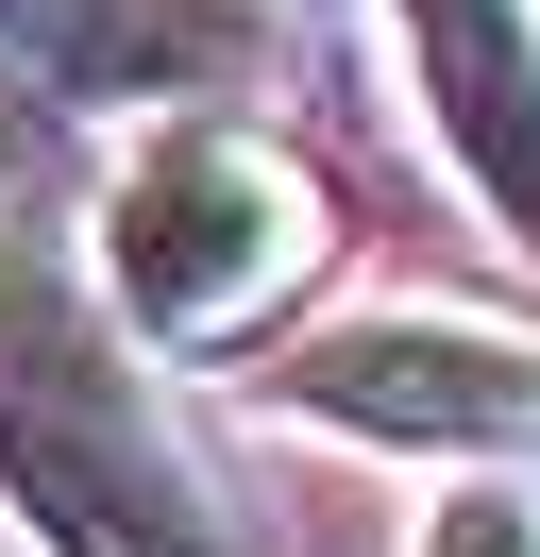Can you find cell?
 Instances as JSON below:
<instances>
[{"mask_svg": "<svg viewBox=\"0 0 540 557\" xmlns=\"http://www.w3.org/2000/svg\"><path fill=\"white\" fill-rule=\"evenodd\" d=\"M405 85H422L456 186L540 253V0H389Z\"/></svg>", "mask_w": 540, "mask_h": 557, "instance_id": "obj_5", "label": "cell"}, {"mask_svg": "<svg viewBox=\"0 0 540 557\" xmlns=\"http://www.w3.org/2000/svg\"><path fill=\"white\" fill-rule=\"evenodd\" d=\"M0 523L34 557H287L236 473L169 422L152 355L51 271L0 287Z\"/></svg>", "mask_w": 540, "mask_h": 557, "instance_id": "obj_1", "label": "cell"}, {"mask_svg": "<svg viewBox=\"0 0 540 557\" xmlns=\"http://www.w3.org/2000/svg\"><path fill=\"white\" fill-rule=\"evenodd\" d=\"M270 406L355 456H439V473H524L540 456V321L490 305H355L270 355Z\"/></svg>", "mask_w": 540, "mask_h": 557, "instance_id": "obj_3", "label": "cell"}, {"mask_svg": "<svg viewBox=\"0 0 540 557\" xmlns=\"http://www.w3.org/2000/svg\"><path fill=\"white\" fill-rule=\"evenodd\" d=\"M405 557H540V490H524V473H456Z\"/></svg>", "mask_w": 540, "mask_h": 557, "instance_id": "obj_6", "label": "cell"}, {"mask_svg": "<svg viewBox=\"0 0 540 557\" xmlns=\"http://www.w3.org/2000/svg\"><path fill=\"white\" fill-rule=\"evenodd\" d=\"M0 287H34V237H17V203H0Z\"/></svg>", "mask_w": 540, "mask_h": 557, "instance_id": "obj_7", "label": "cell"}, {"mask_svg": "<svg viewBox=\"0 0 540 557\" xmlns=\"http://www.w3.org/2000/svg\"><path fill=\"white\" fill-rule=\"evenodd\" d=\"M85 253H101V321H119L135 355H169V372H202V355H254L270 321L321 287L338 203H321V170H304L287 136L186 102V119H152V136L119 152Z\"/></svg>", "mask_w": 540, "mask_h": 557, "instance_id": "obj_2", "label": "cell"}, {"mask_svg": "<svg viewBox=\"0 0 540 557\" xmlns=\"http://www.w3.org/2000/svg\"><path fill=\"white\" fill-rule=\"evenodd\" d=\"M304 0H0V85L51 119H169L236 102Z\"/></svg>", "mask_w": 540, "mask_h": 557, "instance_id": "obj_4", "label": "cell"}]
</instances>
